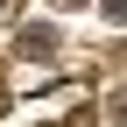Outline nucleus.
I'll list each match as a JSON object with an SVG mask.
<instances>
[{
	"label": "nucleus",
	"mask_w": 127,
	"mask_h": 127,
	"mask_svg": "<svg viewBox=\"0 0 127 127\" xmlns=\"http://www.w3.org/2000/svg\"><path fill=\"white\" fill-rule=\"evenodd\" d=\"M57 7H85V0H57Z\"/></svg>",
	"instance_id": "obj_1"
}]
</instances>
